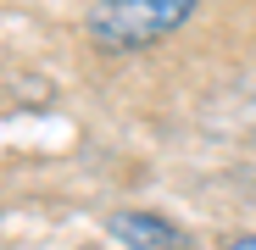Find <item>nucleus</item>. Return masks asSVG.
<instances>
[{"mask_svg":"<svg viewBox=\"0 0 256 250\" xmlns=\"http://www.w3.org/2000/svg\"><path fill=\"white\" fill-rule=\"evenodd\" d=\"M228 250H256V234H245V239H234Z\"/></svg>","mask_w":256,"mask_h":250,"instance_id":"3","label":"nucleus"},{"mask_svg":"<svg viewBox=\"0 0 256 250\" xmlns=\"http://www.w3.org/2000/svg\"><path fill=\"white\" fill-rule=\"evenodd\" d=\"M112 234H117L128 250H184V234H178L173 223L150 217V212H122V217H112Z\"/></svg>","mask_w":256,"mask_h":250,"instance_id":"2","label":"nucleus"},{"mask_svg":"<svg viewBox=\"0 0 256 250\" xmlns=\"http://www.w3.org/2000/svg\"><path fill=\"white\" fill-rule=\"evenodd\" d=\"M195 6L200 0H95L84 28L106 50H140V45H156V39L178 33L195 17Z\"/></svg>","mask_w":256,"mask_h":250,"instance_id":"1","label":"nucleus"}]
</instances>
